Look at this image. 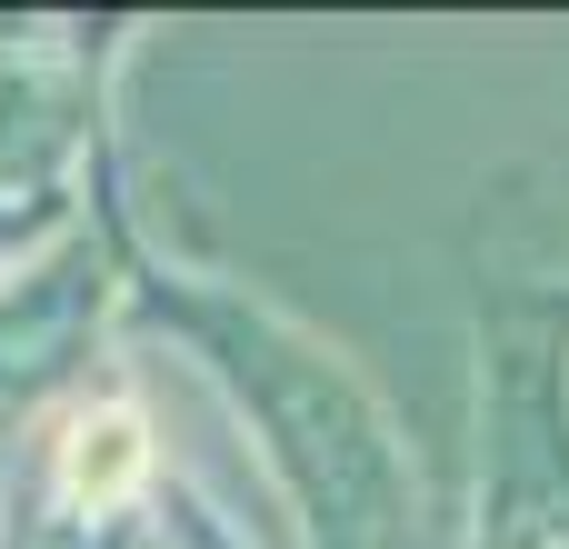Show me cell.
I'll list each match as a JSON object with an SVG mask.
<instances>
[{
  "mask_svg": "<svg viewBox=\"0 0 569 549\" xmlns=\"http://www.w3.org/2000/svg\"><path fill=\"white\" fill-rule=\"evenodd\" d=\"M480 549H569V290H480Z\"/></svg>",
  "mask_w": 569,
  "mask_h": 549,
  "instance_id": "6da1fadb",
  "label": "cell"
}]
</instances>
